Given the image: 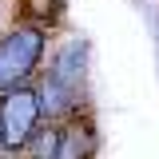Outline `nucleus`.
Here are the masks:
<instances>
[{"instance_id": "f257e3e1", "label": "nucleus", "mask_w": 159, "mask_h": 159, "mask_svg": "<svg viewBox=\"0 0 159 159\" xmlns=\"http://www.w3.org/2000/svg\"><path fill=\"white\" fill-rule=\"evenodd\" d=\"M84 80H88V44L80 36H68L36 88L40 116H48L52 123L72 119L80 111V99H84Z\"/></svg>"}, {"instance_id": "20e7f679", "label": "nucleus", "mask_w": 159, "mask_h": 159, "mask_svg": "<svg viewBox=\"0 0 159 159\" xmlns=\"http://www.w3.org/2000/svg\"><path fill=\"white\" fill-rule=\"evenodd\" d=\"M96 155V127L88 119H64L60 123V147H56V159H92Z\"/></svg>"}, {"instance_id": "7ed1b4c3", "label": "nucleus", "mask_w": 159, "mask_h": 159, "mask_svg": "<svg viewBox=\"0 0 159 159\" xmlns=\"http://www.w3.org/2000/svg\"><path fill=\"white\" fill-rule=\"evenodd\" d=\"M40 99L36 88H16L0 96V147L4 151H24V143L40 127Z\"/></svg>"}, {"instance_id": "39448f33", "label": "nucleus", "mask_w": 159, "mask_h": 159, "mask_svg": "<svg viewBox=\"0 0 159 159\" xmlns=\"http://www.w3.org/2000/svg\"><path fill=\"white\" fill-rule=\"evenodd\" d=\"M60 147V123H48V127H36L32 139L24 143V155L28 159H56Z\"/></svg>"}, {"instance_id": "f03ea898", "label": "nucleus", "mask_w": 159, "mask_h": 159, "mask_svg": "<svg viewBox=\"0 0 159 159\" xmlns=\"http://www.w3.org/2000/svg\"><path fill=\"white\" fill-rule=\"evenodd\" d=\"M44 60V28L40 24H16L0 36V96L28 88L32 72Z\"/></svg>"}]
</instances>
